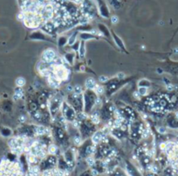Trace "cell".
Instances as JSON below:
<instances>
[{
    "instance_id": "cell-26",
    "label": "cell",
    "mask_w": 178,
    "mask_h": 176,
    "mask_svg": "<svg viewBox=\"0 0 178 176\" xmlns=\"http://www.w3.org/2000/svg\"><path fill=\"white\" fill-rule=\"evenodd\" d=\"M46 1H49L50 2V1H52V0H46Z\"/></svg>"
},
{
    "instance_id": "cell-3",
    "label": "cell",
    "mask_w": 178,
    "mask_h": 176,
    "mask_svg": "<svg viewBox=\"0 0 178 176\" xmlns=\"http://www.w3.org/2000/svg\"><path fill=\"white\" fill-rule=\"evenodd\" d=\"M55 56L56 54L54 50L49 48V49H47V50L44 52V54H43L42 55V60H44L45 62H51V61L54 60Z\"/></svg>"
},
{
    "instance_id": "cell-23",
    "label": "cell",
    "mask_w": 178,
    "mask_h": 176,
    "mask_svg": "<svg viewBox=\"0 0 178 176\" xmlns=\"http://www.w3.org/2000/svg\"><path fill=\"white\" fill-rule=\"evenodd\" d=\"M74 2H75L76 4H81V3L83 2V0H74Z\"/></svg>"
},
{
    "instance_id": "cell-11",
    "label": "cell",
    "mask_w": 178,
    "mask_h": 176,
    "mask_svg": "<svg viewBox=\"0 0 178 176\" xmlns=\"http://www.w3.org/2000/svg\"><path fill=\"white\" fill-rule=\"evenodd\" d=\"M31 173L32 174H33V175H37L38 173V168L37 167H33V168H32L31 169Z\"/></svg>"
},
{
    "instance_id": "cell-24",
    "label": "cell",
    "mask_w": 178,
    "mask_h": 176,
    "mask_svg": "<svg viewBox=\"0 0 178 176\" xmlns=\"http://www.w3.org/2000/svg\"><path fill=\"white\" fill-rule=\"evenodd\" d=\"M72 86H67V91H72Z\"/></svg>"
},
{
    "instance_id": "cell-25",
    "label": "cell",
    "mask_w": 178,
    "mask_h": 176,
    "mask_svg": "<svg viewBox=\"0 0 178 176\" xmlns=\"http://www.w3.org/2000/svg\"><path fill=\"white\" fill-rule=\"evenodd\" d=\"M172 88H173V86H172V85H168V90H173Z\"/></svg>"
},
{
    "instance_id": "cell-7",
    "label": "cell",
    "mask_w": 178,
    "mask_h": 176,
    "mask_svg": "<svg viewBox=\"0 0 178 176\" xmlns=\"http://www.w3.org/2000/svg\"><path fill=\"white\" fill-rule=\"evenodd\" d=\"M22 96H23V91H22L21 89H17L15 92V95H14V99L15 100H17V99L21 98Z\"/></svg>"
},
{
    "instance_id": "cell-1",
    "label": "cell",
    "mask_w": 178,
    "mask_h": 176,
    "mask_svg": "<svg viewBox=\"0 0 178 176\" xmlns=\"http://www.w3.org/2000/svg\"><path fill=\"white\" fill-rule=\"evenodd\" d=\"M20 174L17 164L4 161L0 165V176H20Z\"/></svg>"
},
{
    "instance_id": "cell-6",
    "label": "cell",
    "mask_w": 178,
    "mask_h": 176,
    "mask_svg": "<svg viewBox=\"0 0 178 176\" xmlns=\"http://www.w3.org/2000/svg\"><path fill=\"white\" fill-rule=\"evenodd\" d=\"M16 84H17L18 87H22L24 86L25 84H26V80H25V78L23 77H18L16 80Z\"/></svg>"
},
{
    "instance_id": "cell-10",
    "label": "cell",
    "mask_w": 178,
    "mask_h": 176,
    "mask_svg": "<svg viewBox=\"0 0 178 176\" xmlns=\"http://www.w3.org/2000/svg\"><path fill=\"white\" fill-rule=\"evenodd\" d=\"M94 89H95V92L99 95L102 94V93H103V91H104V90H103V88H102L101 86H100V85H96V84H95V86H94Z\"/></svg>"
},
{
    "instance_id": "cell-27",
    "label": "cell",
    "mask_w": 178,
    "mask_h": 176,
    "mask_svg": "<svg viewBox=\"0 0 178 176\" xmlns=\"http://www.w3.org/2000/svg\"><path fill=\"white\" fill-rule=\"evenodd\" d=\"M176 116H177V117H178V112H177V113H176Z\"/></svg>"
},
{
    "instance_id": "cell-20",
    "label": "cell",
    "mask_w": 178,
    "mask_h": 176,
    "mask_svg": "<svg viewBox=\"0 0 178 176\" xmlns=\"http://www.w3.org/2000/svg\"><path fill=\"white\" fill-rule=\"evenodd\" d=\"M26 116H19V121L21 122V123H24L25 121H26Z\"/></svg>"
},
{
    "instance_id": "cell-14",
    "label": "cell",
    "mask_w": 178,
    "mask_h": 176,
    "mask_svg": "<svg viewBox=\"0 0 178 176\" xmlns=\"http://www.w3.org/2000/svg\"><path fill=\"white\" fill-rule=\"evenodd\" d=\"M111 21H112L113 24H117L119 21L118 17H116V16H113V17L111 18Z\"/></svg>"
},
{
    "instance_id": "cell-4",
    "label": "cell",
    "mask_w": 178,
    "mask_h": 176,
    "mask_svg": "<svg viewBox=\"0 0 178 176\" xmlns=\"http://www.w3.org/2000/svg\"><path fill=\"white\" fill-rule=\"evenodd\" d=\"M85 85L87 89H93V88H94V86H95L94 79L93 78H87V81H86Z\"/></svg>"
},
{
    "instance_id": "cell-15",
    "label": "cell",
    "mask_w": 178,
    "mask_h": 176,
    "mask_svg": "<svg viewBox=\"0 0 178 176\" xmlns=\"http://www.w3.org/2000/svg\"><path fill=\"white\" fill-rule=\"evenodd\" d=\"M87 162L88 163L89 166H93V164H94V160H93V158H88V159H87Z\"/></svg>"
},
{
    "instance_id": "cell-16",
    "label": "cell",
    "mask_w": 178,
    "mask_h": 176,
    "mask_svg": "<svg viewBox=\"0 0 178 176\" xmlns=\"http://www.w3.org/2000/svg\"><path fill=\"white\" fill-rule=\"evenodd\" d=\"M74 90H75V92H77L78 94H80V93H81V86L80 85H76L75 86V88H74Z\"/></svg>"
},
{
    "instance_id": "cell-2",
    "label": "cell",
    "mask_w": 178,
    "mask_h": 176,
    "mask_svg": "<svg viewBox=\"0 0 178 176\" xmlns=\"http://www.w3.org/2000/svg\"><path fill=\"white\" fill-rule=\"evenodd\" d=\"M53 72L56 75V80H64L67 77V69L61 65H56L53 67Z\"/></svg>"
},
{
    "instance_id": "cell-5",
    "label": "cell",
    "mask_w": 178,
    "mask_h": 176,
    "mask_svg": "<svg viewBox=\"0 0 178 176\" xmlns=\"http://www.w3.org/2000/svg\"><path fill=\"white\" fill-rule=\"evenodd\" d=\"M49 84L50 86H52V88H57L59 87V82L58 81L54 79V78H49Z\"/></svg>"
},
{
    "instance_id": "cell-22",
    "label": "cell",
    "mask_w": 178,
    "mask_h": 176,
    "mask_svg": "<svg viewBox=\"0 0 178 176\" xmlns=\"http://www.w3.org/2000/svg\"><path fill=\"white\" fill-rule=\"evenodd\" d=\"M158 132L161 133H164L165 132V129H164V128H162V127H160V128L158 129Z\"/></svg>"
},
{
    "instance_id": "cell-9",
    "label": "cell",
    "mask_w": 178,
    "mask_h": 176,
    "mask_svg": "<svg viewBox=\"0 0 178 176\" xmlns=\"http://www.w3.org/2000/svg\"><path fill=\"white\" fill-rule=\"evenodd\" d=\"M46 132V129L44 126H38V128L36 129V134L37 135H42Z\"/></svg>"
},
{
    "instance_id": "cell-8",
    "label": "cell",
    "mask_w": 178,
    "mask_h": 176,
    "mask_svg": "<svg viewBox=\"0 0 178 176\" xmlns=\"http://www.w3.org/2000/svg\"><path fill=\"white\" fill-rule=\"evenodd\" d=\"M101 137L102 136L101 134V132H96L94 135H93V141L94 142V143H98V142L100 141V139H101Z\"/></svg>"
},
{
    "instance_id": "cell-17",
    "label": "cell",
    "mask_w": 178,
    "mask_h": 176,
    "mask_svg": "<svg viewBox=\"0 0 178 176\" xmlns=\"http://www.w3.org/2000/svg\"><path fill=\"white\" fill-rule=\"evenodd\" d=\"M139 92H140L141 95H145L146 92H147V90H146V88H140L139 89Z\"/></svg>"
},
{
    "instance_id": "cell-21",
    "label": "cell",
    "mask_w": 178,
    "mask_h": 176,
    "mask_svg": "<svg viewBox=\"0 0 178 176\" xmlns=\"http://www.w3.org/2000/svg\"><path fill=\"white\" fill-rule=\"evenodd\" d=\"M124 74L123 73H119L118 75H117V77L118 78H120V79H122V78H124Z\"/></svg>"
},
{
    "instance_id": "cell-13",
    "label": "cell",
    "mask_w": 178,
    "mask_h": 176,
    "mask_svg": "<svg viewBox=\"0 0 178 176\" xmlns=\"http://www.w3.org/2000/svg\"><path fill=\"white\" fill-rule=\"evenodd\" d=\"M99 80H100V82H106L108 81V77L106 76V75H101V76L99 77Z\"/></svg>"
},
{
    "instance_id": "cell-18",
    "label": "cell",
    "mask_w": 178,
    "mask_h": 176,
    "mask_svg": "<svg viewBox=\"0 0 178 176\" xmlns=\"http://www.w3.org/2000/svg\"><path fill=\"white\" fill-rule=\"evenodd\" d=\"M92 120H93V123H95V124H98L99 122H100V120H99V117H98L97 116H92Z\"/></svg>"
},
{
    "instance_id": "cell-12",
    "label": "cell",
    "mask_w": 178,
    "mask_h": 176,
    "mask_svg": "<svg viewBox=\"0 0 178 176\" xmlns=\"http://www.w3.org/2000/svg\"><path fill=\"white\" fill-rule=\"evenodd\" d=\"M56 150H57V148H56V146H54V145H52V146H49V148H48L49 153H55Z\"/></svg>"
},
{
    "instance_id": "cell-19",
    "label": "cell",
    "mask_w": 178,
    "mask_h": 176,
    "mask_svg": "<svg viewBox=\"0 0 178 176\" xmlns=\"http://www.w3.org/2000/svg\"><path fill=\"white\" fill-rule=\"evenodd\" d=\"M74 143L76 144V145H80L81 143V138L79 137H76L75 138H74Z\"/></svg>"
}]
</instances>
